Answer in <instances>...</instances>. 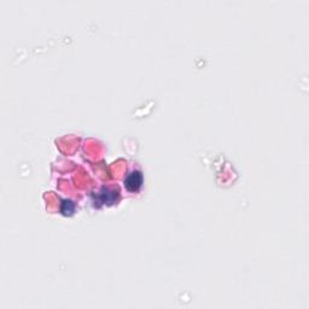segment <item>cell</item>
I'll return each instance as SVG.
<instances>
[{
    "label": "cell",
    "mask_w": 309,
    "mask_h": 309,
    "mask_svg": "<svg viewBox=\"0 0 309 309\" xmlns=\"http://www.w3.org/2000/svg\"><path fill=\"white\" fill-rule=\"evenodd\" d=\"M143 184V175L140 172H132L126 177L125 186L128 191L135 192L140 189Z\"/></svg>",
    "instance_id": "obj_1"
}]
</instances>
